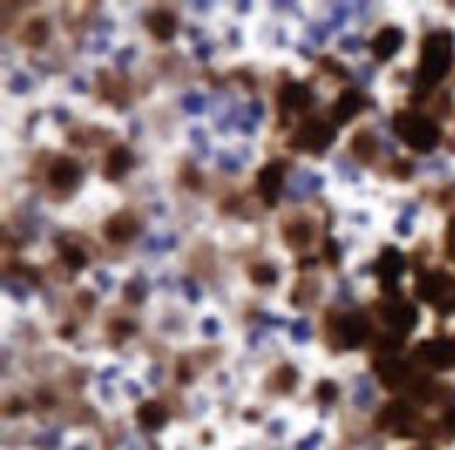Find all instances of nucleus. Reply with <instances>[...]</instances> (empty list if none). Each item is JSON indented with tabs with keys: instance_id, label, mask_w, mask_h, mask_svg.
Wrapping results in <instances>:
<instances>
[{
	"instance_id": "1",
	"label": "nucleus",
	"mask_w": 455,
	"mask_h": 450,
	"mask_svg": "<svg viewBox=\"0 0 455 450\" xmlns=\"http://www.w3.org/2000/svg\"><path fill=\"white\" fill-rule=\"evenodd\" d=\"M453 65V40L450 34H430L425 40V48H422V68L419 76L425 84H436L442 82L447 71Z\"/></svg>"
},
{
	"instance_id": "2",
	"label": "nucleus",
	"mask_w": 455,
	"mask_h": 450,
	"mask_svg": "<svg viewBox=\"0 0 455 450\" xmlns=\"http://www.w3.org/2000/svg\"><path fill=\"white\" fill-rule=\"evenodd\" d=\"M396 133L405 138V144L416 152H430L439 144V127L427 116L416 113H399L396 116Z\"/></svg>"
},
{
	"instance_id": "3",
	"label": "nucleus",
	"mask_w": 455,
	"mask_h": 450,
	"mask_svg": "<svg viewBox=\"0 0 455 450\" xmlns=\"http://www.w3.org/2000/svg\"><path fill=\"white\" fill-rule=\"evenodd\" d=\"M416 358H422L425 363L436 366V369H453L455 366V341L453 338H436V341H425L416 349Z\"/></svg>"
},
{
	"instance_id": "4",
	"label": "nucleus",
	"mask_w": 455,
	"mask_h": 450,
	"mask_svg": "<svg viewBox=\"0 0 455 450\" xmlns=\"http://www.w3.org/2000/svg\"><path fill=\"white\" fill-rule=\"evenodd\" d=\"M335 141V130L326 124V121H306V127H301L296 133V147L309 152H323L329 144Z\"/></svg>"
},
{
	"instance_id": "5",
	"label": "nucleus",
	"mask_w": 455,
	"mask_h": 450,
	"mask_svg": "<svg viewBox=\"0 0 455 450\" xmlns=\"http://www.w3.org/2000/svg\"><path fill=\"white\" fill-rule=\"evenodd\" d=\"M382 318L391 329H396L399 335L410 332L416 326V307L413 304H405V301H396V304H388L382 307Z\"/></svg>"
},
{
	"instance_id": "6",
	"label": "nucleus",
	"mask_w": 455,
	"mask_h": 450,
	"mask_svg": "<svg viewBox=\"0 0 455 450\" xmlns=\"http://www.w3.org/2000/svg\"><path fill=\"white\" fill-rule=\"evenodd\" d=\"M256 183H259L262 197H264L270 206H276L279 192H281V183H284V169H281V163H267V166L259 172Z\"/></svg>"
},
{
	"instance_id": "7",
	"label": "nucleus",
	"mask_w": 455,
	"mask_h": 450,
	"mask_svg": "<svg viewBox=\"0 0 455 450\" xmlns=\"http://www.w3.org/2000/svg\"><path fill=\"white\" fill-rule=\"evenodd\" d=\"M377 270H379L382 285H385V287H393V285H396V279H399V276H402V270H405V256H402L396 248H385V251H382V256H379V262H377Z\"/></svg>"
},
{
	"instance_id": "8",
	"label": "nucleus",
	"mask_w": 455,
	"mask_h": 450,
	"mask_svg": "<svg viewBox=\"0 0 455 450\" xmlns=\"http://www.w3.org/2000/svg\"><path fill=\"white\" fill-rule=\"evenodd\" d=\"M337 332H340V341L346 346H360L369 335V321L363 315H346V318H340Z\"/></svg>"
},
{
	"instance_id": "9",
	"label": "nucleus",
	"mask_w": 455,
	"mask_h": 450,
	"mask_svg": "<svg viewBox=\"0 0 455 450\" xmlns=\"http://www.w3.org/2000/svg\"><path fill=\"white\" fill-rule=\"evenodd\" d=\"M48 180H51L54 189H71L76 180H79V166H76V160H71V158H57V160L51 163V169H48Z\"/></svg>"
},
{
	"instance_id": "10",
	"label": "nucleus",
	"mask_w": 455,
	"mask_h": 450,
	"mask_svg": "<svg viewBox=\"0 0 455 450\" xmlns=\"http://www.w3.org/2000/svg\"><path fill=\"white\" fill-rule=\"evenodd\" d=\"M402 43H405V34H402L399 28H393V26L382 28L377 37H374V57H377V60H391V57L402 48Z\"/></svg>"
},
{
	"instance_id": "11",
	"label": "nucleus",
	"mask_w": 455,
	"mask_h": 450,
	"mask_svg": "<svg viewBox=\"0 0 455 450\" xmlns=\"http://www.w3.org/2000/svg\"><path fill=\"white\" fill-rule=\"evenodd\" d=\"M360 110H363V96H360L357 90H343V93L337 96L332 113H335V121H337V124H346V121H352Z\"/></svg>"
},
{
	"instance_id": "12",
	"label": "nucleus",
	"mask_w": 455,
	"mask_h": 450,
	"mask_svg": "<svg viewBox=\"0 0 455 450\" xmlns=\"http://www.w3.org/2000/svg\"><path fill=\"white\" fill-rule=\"evenodd\" d=\"M408 363H402V361H396V358H388V361H379L377 363V377L382 380V385H388V388H396V385H402L405 380H408Z\"/></svg>"
},
{
	"instance_id": "13",
	"label": "nucleus",
	"mask_w": 455,
	"mask_h": 450,
	"mask_svg": "<svg viewBox=\"0 0 455 450\" xmlns=\"http://www.w3.org/2000/svg\"><path fill=\"white\" fill-rule=\"evenodd\" d=\"M309 101H312V93H309V87L301 84V82H290L287 87H281L279 104H281L284 110H303Z\"/></svg>"
},
{
	"instance_id": "14",
	"label": "nucleus",
	"mask_w": 455,
	"mask_h": 450,
	"mask_svg": "<svg viewBox=\"0 0 455 450\" xmlns=\"http://www.w3.org/2000/svg\"><path fill=\"white\" fill-rule=\"evenodd\" d=\"M104 231H107V236L113 242H127V239H133L138 234V223H135L133 214H116V217H110Z\"/></svg>"
},
{
	"instance_id": "15",
	"label": "nucleus",
	"mask_w": 455,
	"mask_h": 450,
	"mask_svg": "<svg viewBox=\"0 0 455 450\" xmlns=\"http://www.w3.org/2000/svg\"><path fill=\"white\" fill-rule=\"evenodd\" d=\"M447 287H450V279H444L439 273H425L416 285V293L422 301H439V296H444Z\"/></svg>"
},
{
	"instance_id": "16",
	"label": "nucleus",
	"mask_w": 455,
	"mask_h": 450,
	"mask_svg": "<svg viewBox=\"0 0 455 450\" xmlns=\"http://www.w3.org/2000/svg\"><path fill=\"white\" fill-rule=\"evenodd\" d=\"M166 419H169V414H166V408H163L160 402H141V408H138V422H141L147 431L163 428Z\"/></svg>"
},
{
	"instance_id": "17",
	"label": "nucleus",
	"mask_w": 455,
	"mask_h": 450,
	"mask_svg": "<svg viewBox=\"0 0 455 450\" xmlns=\"http://www.w3.org/2000/svg\"><path fill=\"white\" fill-rule=\"evenodd\" d=\"M130 169V152L127 147H113L107 160H104V175L107 177H121Z\"/></svg>"
},
{
	"instance_id": "18",
	"label": "nucleus",
	"mask_w": 455,
	"mask_h": 450,
	"mask_svg": "<svg viewBox=\"0 0 455 450\" xmlns=\"http://www.w3.org/2000/svg\"><path fill=\"white\" fill-rule=\"evenodd\" d=\"M408 419H410V408L405 402H388L385 411L379 414V425L382 428H396V425H402Z\"/></svg>"
},
{
	"instance_id": "19",
	"label": "nucleus",
	"mask_w": 455,
	"mask_h": 450,
	"mask_svg": "<svg viewBox=\"0 0 455 450\" xmlns=\"http://www.w3.org/2000/svg\"><path fill=\"white\" fill-rule=\"evenodd\" d=\"M150 31L157 37V40H169L174 34V17L172 11H152L150 14Z\"/></svg>"
},
{
	"instance_id": "20",
	"label": "nucleus",
	"mask_w": 455,
	"mask_h": 450,
	"mask_svg": "<svg viewBox=\"0 0 455 450\" xmlns=\"http://www.w3.org/2000/svg\"><path fill=\"white\" fill-rule=\"evenodd\" d=\"M352 152H354L360 160H371L374 152H377V144H374V138H371L369 133H357L354 141H352Z\"/></svg>"
},
{
	"instance_id": "21",
	"label": "nucleus",
	"mask_w": 455,
	"mask_h": 450,
	"mask_svg": "<svg viewBox=\"0 0 455 450\" xmlns=\"http://www.w3.org/2000/svg\"><path fill=\"white\" fill-rule=\"evenodd\" d=\"M45 40H48V26H45L43 20L28 23V28H26V43H28V45H40V43H45Z\"/></svg>"
},
{
	"instance_id": "22",
	"label": "nucleus",
	"mask_w": 455,
	"mask_h": 450,
	"mask_svg": "<svg viewBox=\"0 0 455 450\" xmlns=\"http://www.w3.org/2000/svg\"><path fill=\"white\" fill-rule=\"evenodd\" d=\"M250 276H253L256 285H264V287H267V285H276V279H279L270 265H256V268L250 270Z\"/></svg>"
},
{
	"instance_id": "23",
	"label": "nucleus",
	"mask_w": 455,
	"mask_h": 450,
	"mask_svg": "<svg viewBox=\"0 0 455 450\" xmlns=\"http://www.w3.org/2000/svg\"><path fill=\"white\" fill-rule=\"evenodd\" d=\"M62 259L68 262V268H84L87 253H84L82 248H76V245H65V248H62Z\"/></svg>"
},
{
	"instance_id": "24",
	"label": "nucleus",
	"mask_w": 455,
	"mask_h": 450,
	"mask_svg": "<svg viewBox=\"0 0 455 450\" xmlns=\"http://www.w3.org/2000/svg\"><path fill=\"white\" fill-rule=\"evenodd\" d=\"M309 236H312V231H309V225H293V228H287V239L293 242V245H306L309 242Z\"/></svg>"
},
{
	"instance_id": "25",
	"label": "nucleus",
	"mask_w": 455,
	"mask_h": 450,
	"mask_svg": "<svg viewBox=\"0 0 455 450\" xmlns=\"http://www.w3.org/2000/svg\"><path fill=\"white\" fill-rule=\"evenodd\" d=\"M296 380H298V375H296V369H293V366L279 369V388H281V391H290V388L296 385Z\"/></svg>"
},
{
	"instance_id": "26",
	"label": "nucleus",
	"mask_w": 455,
	"mask_h": 450,
	"mask_svg": "<svg viewBox=\"0 0 455 450\" xmlns=\"http://www.w3.org/2000/svg\"><path fill=\"white\" fill-rule=\"evenodd\" d=\"M318 397H320L323 402L335 400V397H337V385H335L332 380H323V383H320V388H318Z\"/></svg>"
},
{
	"instance_id": "27",
	"label": "nucleus",
	"mask_w": 455,
	"mask_h": 450,
	"mask_svg": "<svg viewBox=\"0 0 455 450\" xmlns=\"http://www.w3.org/2000/svg\"><path fill=\"white\" fill-rule=\"evenodd\" d=\"M413 394H416L419 400H430V397H433V383H430V380H416Z\"/></svg>"
},
{
	"instance_id": "28",
	"label": "nucleus",
	"mask_w": 455,
	"mask_h": 450,
	"mask_svg": "<svg viewBox=\"0 0 455 450\" xmlns=\"http://www.w3.org/2000/svg\"><path fill=\"white\" fill-rule=\"evenodd\" d=\"M326 259L332 262V265H337V259H340V253H337V242H326Z\"/></svg>"
},
{
	"instance_id": "29",
	"label": "nucleus",
	"mask_w": 455,
	"mask_h": 450,
	"mask_svg": "<svg viewBox=\"0 0 455 450\" xmlns=\"http://www.w3.org/2000/svg\"><path fill=\"white\" fill-rule=\"evenodd\" d=\"M186 107L189 110H203V101L200 99H186Z\"/></svg>"
},
{
	"instance_id": "30",
	"label": "nucleus",
	"mask_w": 455,
	"mask_h": 450,
	"mask_svg": "<svg viewBox=\"0 0 455 450\" xmlns=\"http://www.w3.org/2000/svg\"><path fill=\"white\" fill-rule=\"evenodd\" d=\"M447 431H450V434L455 437V408L450 411V414H447Z\"/></svg>"
},
{
	"instance_id": "31",
	"label": "nucleus",
	"mask_w": 455,
	"mask_h": 450,
	"mask_svg": "<svg viewBox=\"0 0 455 450\" xmlns=\"http://www.w3.org/2000/svg\"><path fill=\"white\" fill-rule=\"evenodd\" d=\"M453 234H455V220H453Z\"/></svg>"
}]
</instances>
